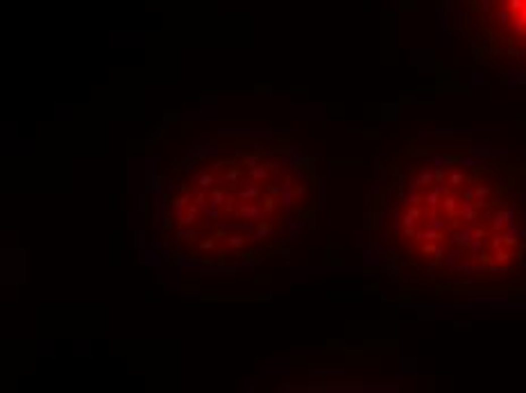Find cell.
I'll return each mask as SVG.
<instances>
[{
	"mask_svg": "<svg viewBox=\"0 0 526 393\" xmlns=\"http://www.w3.org/2000/svg\"><path fill=\"white\" fill-rule=\"evenodd\" d=\"M361 250L399 296L438 307L526 302V152L422 130L376 161Z\"/></svg>",
	"mask_w": 526,
	"mask_h": 393,
	"instance_id": "6da1fadb",
	"label": "cell"
},
{
	"mask_svg": "<svg viewBox=\"0 0 526 393\" xmlns=\"http://www.w3.org/2000/svg\"><path fill=\"white\" fill-rule=\"evenodd\" d=\"M143 243L179 273L238 275L288 257L320 225V161L270 128L202 132L141 198Z\"/></svg>",
	"mask_w": 526,
	"mask_h": 393,
	"instance_id": "7a4b0ae2",
	"label": "cell"
},
{
	"mask_svg": "<svg viewBox=\"0 0 526 393\" xmlns=\"http://www.w3.org/2000/svg\"><path fill=\"white\" fill-rule=\"evenodd\" d=\"M444 5L472 62L501 82L526 87V0H444Z\"/></svg>",
	"mask_w": 526,
	"mask_h": 393,
	"instance_id": "3957f363",
	"label": "cell"
}]
</instances>
